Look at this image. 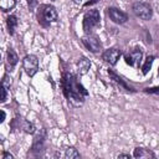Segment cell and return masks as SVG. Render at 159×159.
Returning a JSON list of instances; mask_svg holds the SVG:
<instances>
[{
	"label": "cell",
	"mask_w": 159,
	"mask_h": 159,
	"mask_svg": "<svg viewBox=\"0 0 159 159\" xmlns=\"http://www.w3.org/2000/svg\"><path fill=\"white\" fill-rule=\"evenodd\" d=\"M62 88L66 98L73 106H81L84 101V97L88 96L87 89L78 82L77 77L72 73H65L62 78Z\"/></svg>",
	"instance_id": "1"
},
{
	"label": "cell",
	"mask_w": 159,
	"mask_h": 159,
	"mask_svg": "<svg viewBox=\"0 0 159 159\" xmlns=\"http://www.w3.org/2000/svg\"><path fill=\"white\" fill-rule=\"evenodd\" d=\"M57 11L53 6L51 5H42L41 10L39 12V22H41V25L47 26L51 22H56L57 21Z\"/></svg>",
	"instance_id": "2"
},
{
	"label": "cell",
	"mask_w": 159,
	"mask_h": 159,
	"mask_svg": "<svg viewBox=\"0 0 159 159\" xmlns=\"http://www.w3.org/2000/svg\"><path fill=\"white\" fill-rule=\"evenodd\" d=\"M99 11L97 9L88 10L83 16V30L86 34H89L92 29L97 27L99 25Z\"/></svg>",
	"instance_id": "3"
},
{
	"label": "cell",
	"mask_w": 159,
	"mask_h": 159,
	"mask_svg": "<svg viewBox=\"0 0 159 159\" xmlns=\"http://www.w3.org/2000/svg\"><path fill=\"white\" fill-rule=\"evenodd\" d=\"M133 12L142 20H150L153 16V10L147 2H134L133 4Z\"/></svg>",
	"instance_id": "4"
},
{
	"label": "cell",
	"mask_w": 159,
	"mask_h": 159,
	"mask_svg": "<svg viewBox=\"0 0 159 159\" xmlns=\"http://www.w3.org/2000/svg\"><path fill=\"white\" fill-rule=\"evenodd\" d=\"M22 66L27 76L32 77L39 71V60L35 55H26L22 60Z\"/></svg>",
	"instance_id": "5"
},
{
	"label": "cell",
	"mask_w": 159,
	"mask_h": 159,
	"mask_svg": "<svg viewBox=\"0 0 159 159\" xmlns=\"http://www.w3.org/2000/svg\"><path fill=\"white\" fill-rule=\"evenodd\" d=\"M82 42H83V45H84L91 52H98V51L101 50V42H99L98 37L94 36V35L87 34L86 36L82 37Z\"/></svg>",
	"instance_id": "6"
},
{
	"label": "cell",
	"mask_w": 159,
	"mask_h": 159,
	"mask_svg": "<svg viewBox=\"0 0 159 159\" xmlns=\"http://www.w3.org/2000/svg\"><path fill=\"white\" fill-rule=\"evenodd\" d=\"M120 55H122V52H120L119 48H117V47H112V48H108V50H106V51L103 52L102 58H103L107 63L114 66V65L117 63V61L119 60Z\"/></svg>",
	"instance_id": "7"
},
{
	"label": "cell",
	"mask_w": 159,
	"mask_h": 159,
	"mask_svg": "<svg viewBox=\"0 0 159 159\" xmlns=\"http://www.w3.org/2000/svg\"><path fill=\"white\" fill-rule=\"evenodd\" d=\"M107 12H108V16L111 17V20L116 24H124L128 20V15L117 7H108Z\"/></svg>",
	"instance_id": "8"
},
{
	"label": "cell",
	"mask_w": 159,
	"mask_h": 159,
	"mask_svg": "<svg viewBox=\"0 0 159 159\" xmlns=\"http://www.w3.org/2000/svg\"><path fill=\"white\" fill-rule=\"evenodd\" d=\"M142 55H143L142 53V50L140 48H135L132 53L124 56V61L129 66H137V65H139V62L142 60Z\"/></svg>",
	"instance_id": "9"
},
{
	"label": "cell",
	"mask_w": 159,
	"mask_h": 159,
	"mask_svg": "<svg viewBox=\"0 0 159 159\" xmlns=\"http://www.w3.org/2000/svg\"><path fill=\"white\" fill-rule=\"evenodd\" d=\"M6 24H7V29H9V34L10 35H14L15 32V29L17 26V19L15 15H10L7 19H6Z\"/></svg>",
	"instance_id": "10"
},
{
	"label": "cell",
	"mask_w": 159,
	"mask_h": 159,
	"mask_svg": "<svg viewBox=\"0 0 159 159\" xmlns=\"http://www.w3.org/2000/svg\"><path fill=\"white\" fill-rule=\"evenodd\" d=\"M89 67H91V62H89L86 57H82V58L78 61V71H80L81 75L87 73V71L89 70Z\"/></svg>",
	"instance_id": "11"
},
{
	"label": "cell",
	"mask_w": 159,
	"mask_h": 159,
	"mask_svg": "<svg viewBox=\"0 0 159 159\" xmlns=\"http://www.w3.org/2000/svg\"><path fill=\"white\" fill-rule=\"evenodd\" d=\"M6 56H7V62H9V65H10L11 67H14V66L17 63V61H19V57H17L16 52H15L12 48H9L7 52H6Z\"/></svg>",
	"instance_id": "12"
},
{
	"label": "cell",
	"mask_w": 159,
	"mask_h": 159,
	"mask_svg": "<svg viewBox=\"0 0 159 159\" xmlns=\"http://www.w3.org/2000/svg\"><path fill=\"white\" fill-rule=\"evenodd\" d=\"M16 5V0H0V7L2 11H9L14 9Z\"/></svg>",
	"instance_id": "13"
},
{
	"label": "cell",
	"mask_w": 159,
	"mask_h": 159,
	"mask_svg": "<svg viewBox=\"0 0 159 159\" xmlns=\"http://www.w3.org/2000/svg\"><path fill=\"white\" fill-rule=\"evenodd\" d=\"M108 75H109V76L112 77V80H113V81H116L117 83H119V84H120L122 87H124V88H125V89H128V91L130 89V87H129V86H128V84H127V83H125V82H124V81H123V80H122L120 77H118V76H117V75H116V73H114L113 71L108 70Z\"/></svg>",
	"instance_id": "14"
},
{
	"label": "cell",
	"mask_w": 159,
	"mask_h": 159,
	"mask_svg": "<svg viewBox=\"0 0 159 159\" xmlns=\"http://www.w3.org/2000/svg\"><path fill=\"white\" fill-rule=\"evenodd\" d=\"M65 158H67V159H76V158H80V153L73 147H70L65 152Z\"/></svg>",
	"instance_id": "15"
},
{
	"label": "cell",
	"mask_w": 159,
	"mask_h": 159,
	"mask_svg": "<svg viewBox=\"0 0 159 159\" xmlns=\"http://www.w3.org/2000/svg\"><path fill=\"white\" fill-rule=\"evenodd\" d=\"M153 61H154V57H153V56H148V57H147V60H145V62H144V65H143V67H142V73H143V75H147V73L149 72V70L152 68Z\"/></svg>",
	"instance_id": "16"
},
{
	"label": "cell",
	"mask_w": 159,
	"mask_h": 159,
	"mask_svg": "<svg viewBox=\"0 0 159 159\" xmlns=\"http://www.w3.org/2000/svg\"><path fill=\"white\" fill-rule=\"evenodd\" d=\"M148 155H153V154H150L149 152H145L143 148H135L133 153L134 158H142V157H148Z\"/></svg>",
	"instance_id": "17"
},
{
	"label": "cell",
	"mask_w": 159,
	"mask_h": 159,
	"mask_svg": "<svg viewBox=\"0 0 159 159\" xmlns=\"http://www.w3.org/2000/svg\"><path fill=\"white\" fill-rule=\"evenodd\" d=\"M22 129L26 132V133H34L35 132V127H34V124L32 123H30V122H27V120H22Z\"/></svg>",
	"instance_id": "18"
},
{
	"label": "cell",
	"mask_w": 159,
	"mask_h": 159,
	"mask_svg": "<svg viewBox=\"0 0 159 159\" xmlns=\"http://www.w3.org/2000/svg\"><path fill=\"white\" fill-rule=\"evenodd\" d=\"M1 86H2V87H5L6 89H7V88H10V78H9V76H7V75H5V76L2 77Z\"/></svg>",
	"instance_id": "19"
},
{
	"label": "cell",
	"mask_w": 159,
	"mask_h": 159,
	"mask_svg": "<svg viewBox=\"0 0 159 159\" xmlns=\"http://www.w3.org/2000/svg\"><path fill=\"white\" fill-rule=\"evenodd\" d=\"M145 93H159V87H153V88H145Z\"/></svg>",
	"instance_id": "20"
},
{
	"label": "cell",
	"mask_w": 159,
	"mask_h": 159,
	"mask_svg": "<svg viewBox=\"0 0 159 159\" xmlns=\"http://www.w3.org/2000/svg\"><path fill=\"white\" fill-rule=\"evenodd\" d=\"M0 91H1V99H0V101H1V102H5V101H6V88L1 86Z\"/></svg>",
	"instance_id": "21"
},
{
	"label": "cell",
	"mask_w": 159,
	"mask_h": 159,
	"mask_svg": "<svg viewBox=\"0 0 159 159\" xmlns=\"http://www.w3.org/2000/svg\"><path fill=\"white\" fill-rule=\"evenodd\" d=\"M2 159H14V157L10 154V153H2Z\"/></svg>",
	"instance_id": "22"
},
{
	"label": "cell",
	"mask_w": 159,
	"mask_h": 159,
	"mask_svg": "<svg viewBox=\"0 0 159 159\" xmlns=\"http://www.w3.org/2000/svg\"><path fill=\"white\" fill-rule=\"evenodd\" d=\"M37 2H36V0H29V5H30V7L31 9H34V6L36 5Z\"/></svg>",
	"instance_id": "23"
},
{
	"label": "cell",
	"mask_w": 159,
	"mask_h": 159,
	"mask_svg": "<svg viewBox=\"0 0 159 159\" xmlns=\"http://www.w3.org/2000/svg\"><path fill=\"white\" fill-rule=\"evenodd\" d=\"M99 0H91V1H88V2H86L84 4V6H88V5H92V4H96V2H98Z\"/></svg>",
	"instance_id": "24"
},
{
	"label": "cell",
	"mask_w": 159,
	"mask_h": 159,
	"mask_svg": "<svg viewBox=\"0 0 159 159\" xmlns=\"http://www.w3.org/2000/svg\"><path fill=\"white\" fill-rule=\"evenodd\" d=\"M118 158H127V159H129V158H130V155H129V154H119V155H118Z\"/></svg>",
	"instance_id": "25"
},
{
	"label": "cell",
	"mask_w": 159,
	"mask_h": 159,
	"mask_svg": "<svg viewBox=\"0 0 159 159\" xmlns=\"http://www.w3.org/2000/svg\"><path fill=\"white\" fill-rule=\"evenodd\" d=\"M5 116H6V114H5V112H4V111H1V119H0V122H4V120H5Z\"/></svg>",
	"instance_id": "26"
},
{
	"label": "cell",
	"mask_w": 159,
	"mask_h": 159,
	"mask_svg": "<svg viewBox=\"0 0 159 159\" xmlns=\"http://www.w3.org/2000/svg\"><path fill=\"white\" fill-rule=\"evenodd\" d=\"M81 1H82V0H73V2H75V4H80Z\"/></svg>",
	"instance_id": "27"
}]
</instances>
